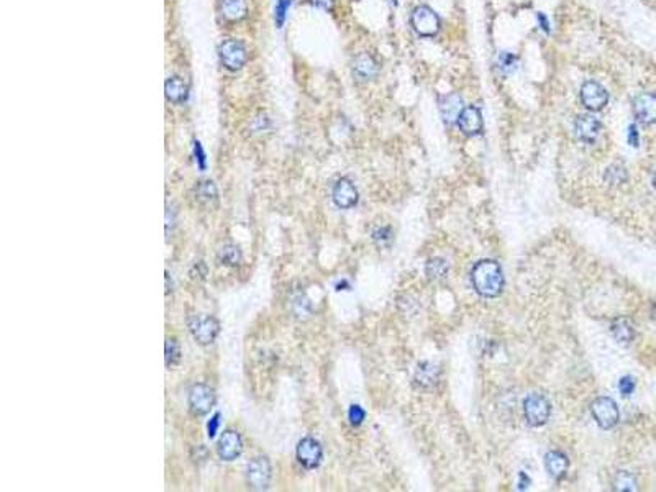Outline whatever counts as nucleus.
Returning <instances> with one entry per match:
<instances>
[{"label":"nucleus","instance_id":"f257e3e1","mask_svg":"<svg viewBox=\"0 0 656 492\" xmlns=\"http://www.w3.org/2000/svg\"><path fill=\"white\" fill-rule=\"evenodd\" d=\"M471 282L479 295L486 299L499 297L504 291V272L499 263L492 259H482L474 264L471 271Z\"/></svg>","mask_w":656,"mask_h":492},{"label":"nucleus","instance_id":"f03ea898","mask_svg":"<svg viewBox=\"0 0 656 492\" xmlns=\"http://www.w3.org/2000/svg\"><path fill=\"white\" fill-rule=\"evenodd\" d=\"M190 335L201 346H208L220 333V322L212 315H192L188 320Z\"/></svg>","mask_w":656,"mask_h":492},{"label":"nucleus","instance_id":"7ed1b4c3","mask_svg":"<svg viewBox=\"0 0 656 492\" xmlns=\"http://www.w3.org/2000/svg\"><path fill=\"white\" fill-rule=\"evenodd\" d=\"M273 466L266 456H254L246 466V482L253 491H266L271 486Z\"/></svg>","mask_w":656,"mask_h":492},{"label":"nucleus","instance_id":"20e7f679","mask_svg":"<svg viewBox=\"0 0 656 492\" xmlns=\"http://www.w3.org/2000/svg\"><path fill=\"white\" fill-rule=\"evenodd\" d=\"M411 25L413 31L423 38H432L440 31L441 22L434 8L429 6H418L413 8L411 15Z\"/></svg>","mask_w":656,"mask_h":492},{"label":"nucleus","instance_id":"39448f33","mask_svg":"<svg viewBox=\"0 0 656 492\" xmlns=\"http://www.w3.org/2000/svg\"><path fill=\"white\" fill-rule=\"evenodd\" d=\"M215 391H213L211 386H207V384L199 383L190 387L188 396V406L190 414L194 417L207 415L213 408V406H215Z\"/></svg>","mask_w":656,"mask_h":492},{"label":"nucleus","instance_id":"423d86ee","mask_svg":"<svg viewBox=\"0 0 656 492\" xmlns=\"http://www.w3.org/2000/svg\"><path fill=\"white\" fill-rule=\"evenodd\" d=\"M218 58L223 64V68L228 71H238L245 66L248 53H246L245 45L238 40H225L218 46Z\"/></svg>","mask_w":656,"mask_h":492},{"label":"nucleus","instance_id":"0eeeda50","mask_svg":"<svg viewBox=\"0 0 656 492\" xmlns=\"http://www.w3.org/2000/svg\"><path fill=\"white\" fill-rule=\"evenodd\" d=\"M524 414L528 425L542 426L550 419L551 406L542 394H530L524 401Z\"/></svg>","mask_w":656,"mask_h":492},{"label":"nucleus","instance_id":"6e6552de","mask_svg":"<svg viewBox=\"0 0 656 492\" xmlns=\"http://www.w3.org/2000/svg\"><path fill=\"white\" fill-rule=\"evenodd\" d=\"M590 414L602 430H611L618 424L620 412L611 397H599L590 403Z\"/></svg>","mask_w":656,"mask_h":492},{"label":"nucleus","instance_id":"1a4fd4ad","mask_svg":"<svg viewBox=\"0 0 656 492\" xmlns=\"http://www.w3.org/2000/svg\"><path fill=\"white\" fill-rule=\"evenodd\" d=\"M296 456L302 468H305V470H317L320 464H322L323 448L315 438L305 436V438H302L300 442L297 443Z\"/></svg>","mask_w":656,"mask_h":492},{"label":"nucleus","instance_id":"9d476101","mask_svg":"<svg viewBox=\"0 0 656 492\" xmlns=\"http://www.w3.org/2000/svg\"><path fill=\"white\" fill-rule=\"evenodd\" d=\"M243 453V438L236 430L223 431L217 442V454L222 461H235Z\"/></svg>","mask_w":656,"mask_h":492},{"label":"nucleus","instance_id":"9b49d317","mask_svg":"<svg viewBox=\"0 0 656 492\" xmlns=\"http://www.w3.org/2000/svg\"><path fill=\"white\" fill-rule=\"evenodd\" d=\"M332 199L333 203L338 208H343V210H348V208H353L360 201V194H358L356 185L351 183L348 178H342L335 183L333 189H332Z\"/></svg>","mask_w":656,"mask_h":492},{"label":"nucleus","instance_id":"f8f14e48","mask_svg":"<svg viewBox=\"0 0 656 492\" xmlns=\"http://www.w3.org/2000/svg\"><path fill=\"white\" fill-rule=\"evenodd\" d=\"M581 100L586 109L593 110V112H599L602 110L604 107L607 105L609 102V94L607 91L604 89V86L599 84L595 81H586L583 86H581Z\"/></svg>","mask_w":656,"mask_h":492},{"label":"nucleus","instance_id":"ddd939ff","mask_svg":"<svg viewBox=\"0 0 656 492\" xmlns=\"http://www.w3.org/2000/svg\"><path fill=\"white\" fill-rule=\"evenodd\" d=\"M634 115L639 122L645 125L656 123V94L653 92H641L632 102Z\"/></svg>","mask_w":656,"mask_h":492},{"label":"nucleus","instance_id":"4468645a","mask_svg":"<svg viewBox=\"0 0 656 492\" xmlns=\"http://www.w3.org/2000/svg\"><path fill=\"white\" fill-rule=\"evenodd\" d=\"M574 132L581 141L594 145L602 133V123L594 115H581L574 122Z\"/></svg>","mask_w":656,"mask_h":492},{"label":"nucleus","instance_id":"2eb2a0df","mask_svg":"<svg viewBox=\"0 0 656 492\" xmlns=\"http://www.w3.org/2000/svg\"><path fill=\"white\" fill-rule=\"evenodd\" d=\"M458 127L464 134L468 137H474V134H479L484 128V122H482V114L478 107L474 105H468L464 107L458 117Z\"/></svg>","mask_w":656,"mask_h":492},{"label":"nucleus","instance_id":"dca6fc26","mask_svg":"<svg viewBox=\"0 0 656 492\" xmlns=\"http://www.w3.org/2000/svg\"><path fill=\"white\" fill-rule=\"evenodd\" d=\"M194 199L204 208H215L218 206V189L213 180L201 179L197 180L192 189Z\"/></svg>","mask_w":656,"mask_h":492},{"label":"nucleus","instance_id":"f3484780","mask_svg":"<svg viewBox=\"0 0 656 492\" xmlns=\"http://www.w3.org/2000/svg\"><path fill=\"white\" fill-rule=\"evenodd\" d=\"M351 69H353V76H355L358 81L367 82V81H373V79L378 76L379 64L369 53H361L355 58Z\"/></svg>","mask_w":656,"mask_h":492},{"label":"nucleus","instance_id":"a211bd4d","mask_svg":"<svg viewBox=\"0 0 656 492\" xmlns=\"http://www.w3.org/2000/svg\"><path fill=\"white\" fill-rule=\"evenodd\" d=\"M462 110H463V99H462V95L456 94V92L446 94L445 97H441L440 99V112L446 125L458 122V117H459V114H462Z\"/></svg>","mask_w":656,"mask_h":492},{"label":"nucleus","instance_id":"6ab92c4d","mask_svg":"<svg viewBox=\"0 0 656 492\" xmlns=\"http://www.w3.org/2000/svg\"><path fill=\"white\" fill-rule=\"evenodd\" d=\"M545 468L555 481L565 479L567 475V468H570V461L567 456L561 452H548L545 456Z\"/></svg>","mask_w":656,"mask_h":492},{"label":"nucleus","instance_id":"aec40b11","mask_svg":"<svg viewBox=\"0 0 656 492\" xmlns=\"http://www.w3.org/2000/svg\"><path fill=\"white\" fill-rule=\"evenodd\" d=\"M413 380H415L417 386H420L422 389L434 387L440 380V368L436 364L430 363V361L420 363L415 371V376H413Z\"/></svg>","mask_w":656,"mask_h":492},{"label":"nucleus","instance_id":"412c9836","mask_svg":"<svg viewBox=\"0 0 656 492\" xmlns=\"http://www.w3.org/2000/svg\"><path fill=\"white\" fill-rule=\"evenodd\" d=\"M166 99L173 104H184L189 97V86L179 76H171L165 84Z\"/></svg>","mask_w":656,"mask_h":492},{"label":"nucleus","instance_id":"4be33fe9","mask_svg":"<svg viewBox=\"0 0 656 492\" xmlns=\"http://www.w3.org/2000/svg\"><path fill=\"white\" fill-rule=\"evenodd\" d=\"M611 333L616 338V341L622 345H629L635 338V328L627 318H616L611 323Z\"/></svg>","mask_w":656,"mask_h":492},{"label":"nucleus","instance_id":"5701e85b","mask_svg":"<svg viewBox=\"0 0 656 492\" xmlns=\"http://www.w3.org/2000/svg\"><path fill=\"white\" fill-rule=\"evenodd\" d=\"M220 10L227 20L240 22L248 13V6H246V0H222Z\"/></svg>","mask_w":656,"mask_h":492},{"label":"nucleus","instance_id":"b1692460","mask_svg":"<svg viewBox=\"0 0 656 492\" xmlns=\"http://www.w3.org/2000/svg\"><path fill=\"white\" fill-rule=\"evenodd\" d=\"M241 259H243L241 249L234 243L223 245V246H220V248H218V252H217V261L225 268L240 266Z\"/></svg>","mask_w":656,"mask_h":492},{"label":"nucleus","instance_id":"393cba45","mask_svg":"<svg viewBox=\"0 0 656 492\" xmlns=\"http://www.w3.org/2000/svg\"><path fill=\"white\" fill-rule=\"evenodd\" d=\"M181 345L176 338H167L165 346V361L167 368H176L181 363Z\"/></svg>","mask_w":656,"mask_h":492},{"label":"nucleus","instance_id":"a878e982","mask_svg":"<svg viewBox=\"0 0 656 492\" xmlns=\"http://www.w3.org/2000/svg\"><path fill=\"white\" fill-rule=\"evenodd\" d=\"M612 487H613V491H620V492L636 491V479H635V476L629 471H618L616 477H613Z\"/></svg>","mask_w":656,"mask_h":492},{"label":"nucleus","instance_id":"bb28decb","mask_svg":"<svg viewBox=\"0 0 656 492\" xmlns=\"http://www.w3.org/2000/svg\"><path fill=\"white\" fill-rule=\"evenodd\" d=\"M425 271H427V276H429V279L440 281V279H443V277L446 276V272H448V264H446L445 259L434 258L427 263Z\"/></svg>","mask_w":656,"mask_h":492},{"label":"nucleus","instance_id":"cd10ccee","mask_svg":"<svg viewBox=\"0 0 656 492\" xmlns=\"http://www.w3.org/2000/svg\"><path fill=\"white\" fill-rule=\"evenodd\" d=\"M517 56L509 53V51H502L496 59V68L499 69L501 74H510L517 69Z\"/></svg>","mask_w":656,"mask_h":492},{"label":"nucleus","instance_id":"c85d7f7f","mask_svg":"<svg viewBox=\"0 0 656 492\" xmlns=\"http://www.w3.org/2000/svg\"><path fill=\"white\" fill-rule=\"evenodd\" d=\"M604 179H606V183L611 185H620L622 183H625L627 180V171L620 164H612L611 168H607Z\"/></svg>","mask_w":656,"mask_h":492},{"label":"nucleus","instance_id":"c756f323","mask_svg":"<svg viewBox=\"0 0 656 492\" xmlns=\"http://www.w3.org/2000/svg\"><path fill=\"white\" fill-rule=\"evenodd\" d=\"M291 6H292V0H277L276 2V7H274V22H276L277 29H282Z\"/></svg>","mask_w":656,"mask_h":492},{"label":"nucleus","instance_id":"7c9ffc66","mask_svg":"<svg viewBox=\"0 0 656 492\" xmlns=\"http://www.w3.org/2000/svg\"><path fill=\"white\" fill-rule=\"evenodd\" d=\"M365 419H366L365 408H363L361 406H358V403H353V406L350 407V410H348V420H350V424L353 426H360L363 422H365Z\"/></svg>","mask_w":656,"mask_h":492},{"label":"nucleus","instance_id":"2f4dec72","mask_svg":"<svg viewBox=\"0 0 656 492\" xmlns=\"http://www.w3.org/2000/svg\"><path fill=\"white\" fill-rule=\"evenodd\" d=\"M618 391L623 397H629L630 394H634L635 391V379L630 378V376H623V378L618 380Z\"/></svg>","mask_w":656,"mask_h":492},{"label":"nucleus","instance_id":"473e14b6","mask_svg":"<svg viewBox=\"0 0 656 492\" xmlns=\"http://www.w3.org/2000/svg\"><path fill=\"white\" fill-rule=\"evenodd\" d=\"M194 156H195V161H197L199 169L206 171V168H207L206 153H204V148H202V145H201V141H197V140L194 141Z\"/></svg>","mask_w":656,"mask_h":492},{"label":"nucleus","instance_id":"72a5a7b5","mask_svg":"<svg viewBox=\"0 0 656 492\" xmlns=\"http://www.w3.org/2000/svg\"><path fill=\"white\" fill-rule=\"evenodd\" d=\"M220 419H222V415H220V412H217V414H213V417L211 420H208V424H207V435H208V438H215V435H217V431H218V426H220Z\"/></svg>","mask_w":656,"mask_h":492},{"label":"nucleus","instance_id":"f704fd0d","mask_svg":"<svg viewBox=\"0 0 656 492\" xmlns=\"http://www.w3.org/2000/svg\"><path fill=\"white\" fill-rule=\"evenodd\" d=\"M314 7L322 8V10H332L335 0H309Z\"/></svg>","mask_w":656,"mask_h":492},{"label":"nucleus","instance_id":"c9c22d12","mask_svg":"<svg viewBox=\"0 0 656 492\" xmlns=\"http://www.w3.org/2000/svg\"><path fill=\"white\" fill-rule=\"evenodd\" d=\"M373 238L376 241H386L392 238V233H390V229H379L373 233Z\"/></svg>","mask_w":656,"mask_h":492},{"label":"nucleus","instance_id":"e433bc0d","mask_svg":"<svg viewBox=\"0 0 656 492\" xmlns=\"http://www.w3.org/2000/svg\"><path fill=\"white\" fill-rule=\"evenodd\" d=\"M639 143H640V137H639V132H636V127L635 125H630L629 127V145L632 146H639Z\"/></svg>","mask_w":656,"mask_h":492},{"label":"nucleus","instance_id":"4c0bfd02","mask_svg":"<svg viewBox=\"0 0 656 492\" xmlns=\"http://www.w3.org/2000/svg\"><path fill=\"white\" fill-rule=\"evenodd\" d=\"M537 18H538V23H540V29H543L547 31V33H550V23H548V18H547L545 13L540 12L537 15Z\"/></svg>","mask_w":656,"mask_h":492},{"label":"nucleus","instance_id":"58836bf2","mask_svg":"<svg viewBox=\"0 0 656 492\" xmlns=\"http://www.w3.org/2000/svg\"><path fill=\"white\" fill-rule=\"evenodd\" d=\"M519 479H520V482H519V489H520V491L527 489V487L530 486V477H528L527 475H525V472H520Z\"/></svg>","mask_w":656,"mask_h":492},{"label":"nucleus","instance_id":"ea45409f","mask_svg":"<svg viewBox=\"0 0 656 492\" xmlns=\"http://www.w3.org/2000/svg\"><path fill=\"white\" fill-rule=\"evenodd\" d=\"M653 185H655V189H656V174H655V178H653Z\"/></svg>","mask_w":656,"mask_h":492}]
</instances>
